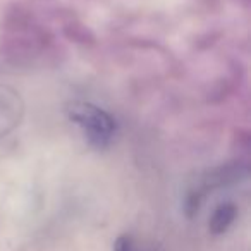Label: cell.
<instances>
[{
    "label": "cell",
    "instance_id": "1",
    "mask_svg": "<svg viewBox=\"0 0 251 251\" xmlns=\"http://www.w3.org/2000/svg\"><path fill=\"white\" fill-rule=\"evenodd\" d=\"M71 117L83 129L90 143L97 145V147H107L110 143L115 131V124L114 119L107 112L90 103H79L73 107Z\"/></svg>",
    "mask_w": 251,
    "mask_h": 251
},
{
    "label": "cell",
    "instance_id": "2",
    "mask_svg": "<svg viewBox=\"0 0 251 251\" xmlns=\"http://www.w3.org/2000/svg\"><path fill=\"white\" fill-rule=\"evenodd\" d=\"M236 206L232 203H222L215 208L212 219H210V230L213 234H222L232 226L234 219H236Z\"/></svg>",
    "mask_w": 251,
    "mask_h": 251
},
{
    "label": "cell",
    "instance_id": "3",
    "mask_svg": "<svg viewBox=\"0 0 251 251\" xmlns=\"http://www.w3.org/2000/svg\"><path fill=\"white\" fill-rule=\"evenodd\" d=\"M115 251H140L131 237L124 236V237H119V241L115 243Z\"/></svg>",
    "mask_w": 251,
    "mask_h": 251
}]
</instances>
